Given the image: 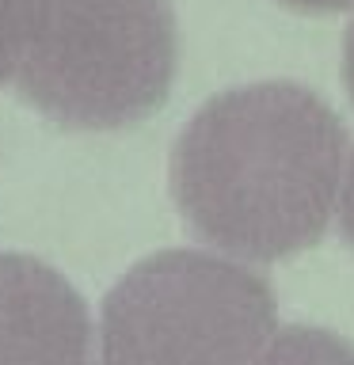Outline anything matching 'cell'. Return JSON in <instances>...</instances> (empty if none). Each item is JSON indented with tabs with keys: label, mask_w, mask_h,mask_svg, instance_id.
<instances>
[{
	"label": "cell",
	"mask_w": 354,
	"mask_h": 365,
	"mask_svg": "<svg viewBox=\"0 0 354 365\" xmlns=\"http://www.w3.org/2000/svg\"><path fill=\"white\" fill-rule=\"evenodd\" d=\"M347 125L293 80L206 99L171 148V198L202 244L282 262L324 240L343 190Z\"/></svg>",
	"instance_id": "6da1fadb"
},
{
	"label": "cell",
	"mask_w": 354,
	"mask_h": 365,
	"mask_svg": "<svg viewBox=\"0 0 354 365\" xmlns=\"http://www.w3.org/2000/svg\"><path fill=\"white\" fill-rule=\"evenodd\" d=\"M179 68L171 0H31L16 88L61 130H126L168 103Z\"/></svg>",
	"instance_id": "7a4b0ae2"
},
{
	"label": "cell",
	"mask_w": 354,
	"mask_h": 365,
	"mask_svg": "<svg viewBox=\"0 0 354 365\" xmlns=\"http://www.w3.org/2000/svg\"><path fill=\"white\" fill-rule=\"evenodd\" d=\"M278 327V297L244 262L194 247L141 259L99 312V365H248Z\"/></svg>",
	"instance_id": "3957f363"
},
{
	"label": "cell",
	"mask_w": 354,
	"mask_h": 365,
	"mask_svg": "<svg viewBox=\"0 0 354 365\" xmlns=\"http://www.w3.org/2000/svg\"><path fill=\"white\" fill-rule=\"evenodd\" d=\"M0 365H91V316L50 262L0 251Z\"/></svg>",
	"instance_id": "277c9868"
},
{
	"label": "cell",
	"mask_w": 354,
	"mask_h": 365,
	"mask_svg": "<svg viewBox=\"0 0 354 365\" xmlns=\"http://www.w3.org/2000/svg\"><path fill=\"white\" fill-rule=\"evenodd\" d=\"M248 365H354V346L335 331L293 324L274 331L270 342Z\"/></svg>",
	"instance_id": "5b68a950"
},
{
	"label": "cell",
	"mask_w": 354,
	"mask_h": 365,
	"mask_svg": "<svg viewBox=\"0 0 354 365\" xmlns=\"http://www.w3.org/2000/svg\"><path fill=\"white\" fill-rule=\"evenodd\" d=\"M31 0H0V84L16 80V65L27 38Z\"/></svg>",
	"instance_id": "8992f818"
},
{
	"label": "cell",
	"mask_w": 354,
	"mask_h": 365,
	"mask_svg": "<svg viewBox=\"0 0 354 365\" xmlns=\"http://www.w3.org/2000/svg\"><path fill=\"white\" fill-rule=\"evenodd\" d=\"M339 228H343V240L354 247V153H350V164L343 171V190H339Z\"/></svg>",
	"instance_id": "52a82bcc"
},
{
	"label": "cell",
	"mask_w": 354,
	"mask_h": 365,
	"mask_svg": "<svg viewBox=\"0 0 354 365\" xmlns=\"http://www.w3.org/2000/svg\"><path fill=\"white\" fill-rule=\"evenodd\" d=\"M278 4L290 11H301V16H328V11L354 8V0H278Z\"/></svg>",
	"instance_id": "ba28073f"
},
{
	"label": "cell",
	"mask_w": 354,
	"mask_h": 365,
	"mask_svg": "<svg viewBox=\"0 0 354 365\" xmlns=\"http://www.w3.org/2000/svg\"><path fill=\"white\" fill-rule=\"evenodd\" d=\"M343 84H347V96L354 103V19L343 34Z\"/></svg>",
	"instance_id": "9c48e42d"
}]
</instances>
